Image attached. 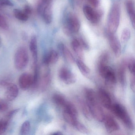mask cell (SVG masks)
Wrapping results in <instances>:
<instances>
[{
    "label": "cell",
    "mask_w": 135,
    "mask_h": 135,
    "mask_svg": "<svg viewBox=\"0 0 135 135\" xmlns=\"http://www.w3.org/2000/svg\"><path fill=\"white\" fill-rule=\"evenodd\" d=\"M86 103L92 117L99 122H103L105 115L102 107L99 104L97 96L94 91L91 89L85 90Z\"/></svg>",
    "instance_id": "6da1fadb"
},
{
    "label": "cell",
    "mask_w": 135,
    "mask_h": 135,
    "mask_svg": "<svg viewBox=\"0 0 135 135\" xmlns=\"http://www.w3.org/2000/svg\"><path fill=\"white\" fill-rule=\"evenodd\" d=\"M120 17V8L117 4H114L110 9L108 20V30L109 33L114 34L117 31Z\"/></svg>",
    "instance_id": "7a4b0ae2"
},
{
    "label": "cell",
    "mask_w": 135,
    "mask_h": 135,
    "mask_svg": "<svg viewBox=\"0 0 135 135\" xmlns=\"http://www.w3.org/2000/svg\"><path fill=\"white\" fill-rule=\"evenodd\" d=\"M110 110L122 121L125 126L129 129L133 128V123L125 108L119 103L113 104Z\"/></svg>",
    "instance_id": "3957f363"
},
{
    "label": "cell",
    "mask_w": 135,
    "mask_h": 135,
    "mask_svg": "<svg viewBox=\"0 0 135 135\" xmlns=\"http://www.w3.org/2000/svg\"><path fill=\"white\" fill-rule=\"evenodd\" d=\"M80 23L78 18L73 14H69L65 18L63 30L66 35H70L79 30Z\"/></svg>",
    "instance_id": "277c9868"
},
{
    "label": "cell",
    "mask_w": 135,
    "mask_h": 135,
    "mask_svg": "<svg viewBox=\"0 0 135 135\" xmlns=\"http://www.w3.org/2000/svg\"><path fill=\"white\" fill-rule=\"evenodd\" d=\"M29 60L27 49L23 46L19 47L15 54V64L16 69L19 71L24 69L28 65Z\"/></svg>",
    "instance_id": "5b68a950"
},
{
    "label": "cell",
    "mask_w": 135,
    "mask_h": 135,
    "mask_svg": "<svg viewBox=\"0 0 135 135\" xmlns=\"http://www.w3.org/2000/svg\"><path fill=\"white\" fill-rule=\"evenodd\" d=\"M99 73L105 79L106 82L110 85H114L117 82L116 75L113 69L108 66L106 63H99L98 64Z\"/></svg>",
    "instance_id": "8992f818"
},
{
    "label": "cell",
    "mask_w": 135,
    "mask_h": 135,
    "mask_svg": "<svg viewBox=\"0 0 135 135\" xmlns=\"http://www.w3.org/2000/svg\"><path fill=\"white\" fill-rule=\"evenodd\" d=\"M83 11L87 19L93 24L98 23L102 15V12L95 11L89 5H86L84 6Z\"/></svg>",
    "instance_id": "52a82bcc"
},
{
    "label": "cell",
    "mask_w": 135,
    "mask_h": 135,
    "mask_svg": "<svg viewBox=\"0 0 135 135\" xmlns=\"http://www.w3.org/2000/svg\"><path fill=\"white\" fill-rule=\"evenodd\" d=\"M58 75L60 79L66 84H72L76 80L74 74L69 69L65 67H63L60 69Z\"/></svg>",
    "instance_id": "ba28073f"
},
{
    "label": "cell",
    "mask_w": 135,
    "mask_h": 135,
    "mask_svg": "<svg viewBox=\"0 0 135 135\" xmlns=\"http://www.w3.org/2000/svg\"><path fill=\"white\" fill-rule=\"evenodd\" d=\"M114 34L109 33L108 40L110 46L115 56L118 57L121 54L122 48L120 42Z\"/></svg>",
    "instance_id": "9c48e42d"
},
{
    "label": "cell",
    "mask_w": 135,
    "mask_h": 135,
    "mask_svg": "<svg viewBox=\"0 0 135 135\" xmlns=\"http://www.w3.org/2000/svg\"><path fill=\"white\" fill-rule=\"evenodd\" d=\"M5 87L6 88L5 93V98L6 100L9 101L15 100L19 94V89L17 85L8 82Z\"/></svg>",
    "instance_id": "30bf717a"
},
{
    "label": "cell",
    "mask_w": 135,
    "mask_h": 135,
    "mask_svg": "<svg viewBox=\"0 0 135 135\" xmlns=\"http://www.w3.org/2000/svg\"><path fill=\"white\" fill-rule=\"evenodd\" d=\"M98 98L102 105L106 109L110 110L113 103L109 93L104 89L100 88L98 91Z\"/></svg>",
    "instance_id": "8fae6325"
},
{
    "label": "cell",
    "mask_w": 135,
    "mask_h": 135,
    "mask_svg": "<svg viewBox=\"0 0 135 135\" xmlns=\"http://www.w3.org/2000/svg\"><path fill=\"white\" fill-rule=\"evenodd\" d=\"M19 84L21 89L26 90L33 86V76L30 74L24 73L19 79Z\"/></svg>",
    "instance_id": "7c38bea8"
},
{
    "label": "cell",
    "mask_w": 135,
    "mask_h": 135,
    "mask_svg": "<svg viewBox=\"0 0 135 135\" xmlns=\"http://www.w3.org/2000/svg\"><path fill=\"white\" fill-rule=\"evenodd\" d=\"M103 122L107 130L109 132H114L119 129V126L117 122L110 116H105Z\"/></svg>",
    "instance_id": "4fadbf2b"
},
{
    "label": "cell",
    "mask_w": 135,
    "mask_h": 135,
    "mask_svg": "<svg viewBox=\"0 0 135 135\" xmlns=\"http://www.w3.org/2000/svg\"><path fill=\"white\" fill-rule=\"evenodd\" d=\"M30 48L33 59L34 65H37L38 61L37 42L36 36H33L31 37L30 41Z\"/></svg>",
    "instance_id": "5bb4252c"
},
{
    "label": "cell",
    "mask_w": 135,
    "mask_h": 135,
    "mask_svg": "<svg viewBox=\"0 0 135 135\" xmlns=\"http://www.w3.org/2000/svg\"><path fill=\"white\" fill-rule=\"evenodd\" d=\"M127 60L122 61L118 70V77L120 83L124 85L126 82V71L127 68Z\"/></svg>",
    "instance_id": "9a60e30c"
},
{
    "label": "cell",
    "mask_w": 135,
    "mask_h": 135,
    "mask_svg": "<svg viewBox=\"0 0 135 135\" xmlns=\"http://www.w3.org/2000/svg\"><path fill=\"white\" fill-rule=\"evenodd\" d=\"M59 56L57 52L54 50H52L49 52L45 56L43 60V63L45 65H49L55 64L58 60Z\"/></svg>",
    "instance_id": "2e32d148"
},
{
    "label": "cell",
    "mask_w": 135,
    "mask_h": 135,
    "mask_svg": "<svg viewBox=\"0 0 135 135\" xmlns=\"http://www.w3.org/2000/svg\"><path fill=\"white\" fill-rule=\"evenodd\" d=\"M71 46L73 51L79 59L83 60L84 57L83 48L77 38H74L72 40Z\"/></svg>",
    "instance_id": "e0dca14e"
},
{
    "label": "cell",
    "mask_w": 135,
    "mask_h": 135,
    "mask_svg": "<svg viewBox=\"0 0 135 135\" xmlns=\"http://www.w3.org/2000/svg\"><path fill=\"white\" fill-rule=\"evenodd\" d=\"M51 76L48 70H44L42 72L40 81V86L42 90H45L48 87L50 82Z\"/></svg>",
    "instance_id": "ac0fdd59"
},
{
    "label": "cell",
    "mask_w": 135,
    "mask_h": 135,
    "mask_svg": "<svg viewBox=\"0 0 135 135\" xmlns=\"http://www.w3.org/2000/svg\"><path fill=\"white\" fill-rule=\"evenodd\" d=\"M59 48L62 55L67 61L71 64L75 63V59L74 56L66 46L61 43L59 45Z\"/></svg>",
    "instance_id": "d6986e66"
},
{
    "label": "cell",
    "mask_w": 135,
    "mask_h": 135,
    "mask_svg": "<svg viewBox=\"0 0 135 135\" xmlns=\"http://www.w3.org/2000/svg\"><path fill=\"white\" fill-rule=\"evenodd\" d=\"M126 10L133 28L135 27V7L132 0H127L126 3Z\"/></svg>",
    "instance_id": "ffe728a7"
},
{
    "label": "cell",
    "mask_w": 135,
    "mask_h": 135,
    "mask_svg": "<svg viewBox=\"0 0 135 135\" xmlns=\"http://www.w3.org/2000/svg\"><path fill=\"white\" fill-rule=\"evenodd\" d=\"M45 22L47 24L52 22V11L51 4L46 5L43 9L42 15Z\"/></svg>",
    "instance_id": "44dd1931"
},
{
    "label": "cell",
    "mask_w": 135,
    "mask_h": 135,
    "mask_svg": "<svg viewBox=\"0 0 135 135\" xmlns=\"http://www.w3.org/2000/svg\"><path fill=\"white\" fill-rule=\"evenodd\" d=\"M63 117L65 120L71 126L75 128L79 122L78 120L77 116H75L72 114L64 111Z\"/></svg>",
    "instance_id": "7402d4cb"
},
{
    "label": "cell",
    "mask_w": 135,
    "mask_h": 135,
    "mask_svg": "<svg viewBox=\"0 0 135 135\" xmlns=\"http://www.w3.org/2000/svg\"><path fill=\"white\" fill-rule=\"evenodd\" d=\"M78 103L80 109L84 117L88 120H90L92 117V116L86 102H85L82 99H79Z\"/></svg>",
    "instance_id": "603a6c76"
},
{
    "label": "cell",
    "mask_w": 135,
    "mask_h": 135,
    "mask_svg": "<svg viewBox=\"0 0 135 135\" xmlns=\"http://www.w3.org/2000/svg\"><path fill=\"white\" fill-rule=\"evenodd\" d=\"M76 64L80 71V72L85 76H88L90 75V70L86 64L82 60H79L76 61Z\"/></svg>",
    "instance_id": "cb8c5ba5"
},
{
    "label": "cell",
    "mask_w": 135,
    "mask_h": 135,
    "mask_svg": "<svg viewBox=\"0 0 135 135\" xmlns=\"http://www.w3.org/2000/svg\"><path fill=\"white\" fill-rule=\"evenodd\" d=\"M53 99L57 105L63 108L68 101L64 96L59 94L54 95L53 97Z\"/></svg>",
    "instance_id": "d4e9b609"
},
{
    "label": "cell",
    "mask_w": 135,
    "mask_h": 135,
    "mask_svg": "<svg viewBox=\"0 0 135 135\" xmlns=\"http://www.w3.org/2000/svg\"><path fill=\"white\" fill-rule=\"evenodd\" d=\"M14 15L15 17L20 21L25 22L28 20L29 18V16L27 15L24 11L19 10V9H15L14 11Z\"/></svg>",
    "instance_id": "484cf974"
},
{
    "label": "cell",
    "mask_w": 135,
    "mask_h": 135,
    "mask_svg": "<svg viewBox=\"0 0 135 135\" xmlns=\"http://www.w3.org/2000/svg\"><path fill=\"white\" fill-rule=\"evenodd\" d=\"M31 128V124L30 121L27 120L24 122L21 126L20 133L21 135H27Z\"/></svg>",
    "instance_id": "4316f807"
},
{
    "label": "cell",
    "mask_w": 135,
    "mask_h": 135,
    "mask_svg": "<svg viewBox=\"0 0 135 135\" xmlns=\"http://www.w3.org/2000/svg\"><path fill=\"white\" fill-rule=\"evenodd\" d=\"M131 37V31L128 28H125L122 31L121 35V40L122 42H126L128 41Z\"/></svg>",
    "instance_id": "83f0119b"
},
{
    "label": "cell",
    "mask_w": 135,
    "mask_h": 135,
    "mask_svg": "<svg viewBox=\"0 0 135 135\" xmlns=\"http://www.w3.org/2000/svg\"><path fill=\"white\" fill-rule=\"evenodd\" d=\"M52 0H40V3L38 6V11L39 14L42 15L43 9L45 7L51 3Z\"/></svg>",
    "instance_id": "f1b7e54d"
},
{
    "label": "cell",
    "mask_w": 135,
    "mask_h": 135,
    "mask_svg": "<svg viewBox=\"0 0 135 135\" xmlns=\"http://www.w3.org/2000/svg\"><path fill=\"white\" fill-rule=\"evenodd\" d=\"M9 120L5 117L0 120V134L4 133L7 130Z\"/></svg>",
    "instance_id": "f546056e"
},
{
    "label": "cell",
    "mask_w": 135,
    "mask_h": 135,
    "mask_svg": "<svg viewBox=\"0 0 135 135\" xmlns=\"http://www.w3.org/2000/svg\"><path fill=\"white\" fill-rule=\"evenodd\" d=\"M127 67L131 75H135V61L134 58H130L127 60Z\"/></svg>",
    "instance_id": "4dcf8cb0"
},
{
    "label": "cell",
    "mask_w": 135,
    "mask_h": 135,
    "mask_svg": "<svg viewBox=\"0 0 135 135\" xmlns=\"http://www.w3.org/2000/svg\"><path fill=\"white\" fill-rule=\"evenodd\" d=\"M8 27L7 22L6 19L3 16L0 14V28L7 29Z\"/></svg>",
    "instance_id": "1f68e13d"
},
{
    "label": "cell",
    "mask_w": 135,
    "mask_h": 135,
    "mask_svg": "<svg viewBox=\"0 0 135 135\" xmlns=\"http://www.w3.org/2000/svg\"><path fill=\"white\" fill-rule=\"evenodd\" d=\"M75 128H76V129H77V130H79L81 132L86 133L88 132V130L80 122H79V124L75 127Z\"/></svg>",
    "instance_id": "d6a6232c"
},
{
    "label": "cell",
    "mask_w": 135,
    "mask_h": 135,
    "mask_svg": "<svg viewBox=\"0 0 135 135\" xmlns=\"http://www.w3.org/2000/svg\"><path fill=\"white\" fill-rule=\"evenodd\" d=\"M13 5L11 0H0V6L12 7Z\"/></svg>",
    "instance_id": "836d02e7"
},
{
    "label": "cell",
    "mask_w": 135,
    "mask_h": 135,
    "mask_svg": "<svg viewBox=\"0 0 135 135\" xmlns=\"http://www.w3.org/2000/svg\"><path fill=\"white\" fill-rule=\"evenodd\" d=\"M18 109H16L11 110V111L9 112V113L7 114V115L5 116V118H7V119L10 120L12 118V117L18 111Z\"/></svg>",
    "instance_id": "e575fe53"
},
{
    "label": "cell",
    "mask_w": 135,
    "mask_h": 135,
    "mask_svg": "<svg viewBox=\"0 0 135 135\" xmlns=\"http://www.w3.org/2000/svg\"><path fill=\"white\" fill-rule=\"evenodd\" d=\"M78 39L79 40L80 43L81 45L83 46V49L88 50L89 49V45L88 44L87 42L82 37H80Z\"/></svg>",
    "instance_id": "d590c367"
},
{
    "label": "cell",
    "mask_w": 135,
    "mask_h": 135,
    "mask_svg": "<svg viewBox=\"0 0 135 135\" xmlns=\"http://www.w3.org/2000/svg\"><path fill=\"white\" fill-rule=\"evenodd\" d=\"M86 1L94 7H97L99 4V0H86Z\"/></svg>",
    "instance_id": "8d00e7d4"
},
{
    "label": "cell",
    "mask_w": 135,
    "mask_h": 135,
    "mask_svg": "<svg viewBox=\"0 0 135 135\" xmlns=\"http://www.w3.org/2000/svg\"><path fill=\"white\" fill-rule=\"evenodd\" d=\"M130 78V87L133 91H135V75H131Z\"/></svg>",
    "instance_id": "74e56055"
},
{
    "label": "cell",
    "mask_w": 135,
    "mask_h": 135,
    "mask_svg": "<svg viewBox=\"0 0 135 135\" xmlns=\"http://www.w3.org/2000/svg\"><path fill=\"white\" fill-rule=\"evenodd\" d=\"M23 11L27 15L29 16V15L31 14V12H32V9H31V8L30 6H28V5H26L25 6V8H24Z\"/></svg>",
    "instance_id": "f35d334b"
},
{
    "label": "cell",
    "mask_w": 135,
    "mask_h": 135,
    "mask_svg": "<svg viewBox=\"0 0 135 135\" xmlns=\"http://www.w3.org/2000/svg\"><path fill=\"white\" fill-rule=\"evenodd\" d=\"M54 135H62V133H61L60 132H57L55 133H53Z\"/></svg>",
    "instance_id": "ab89813d"
}]
</instances>
